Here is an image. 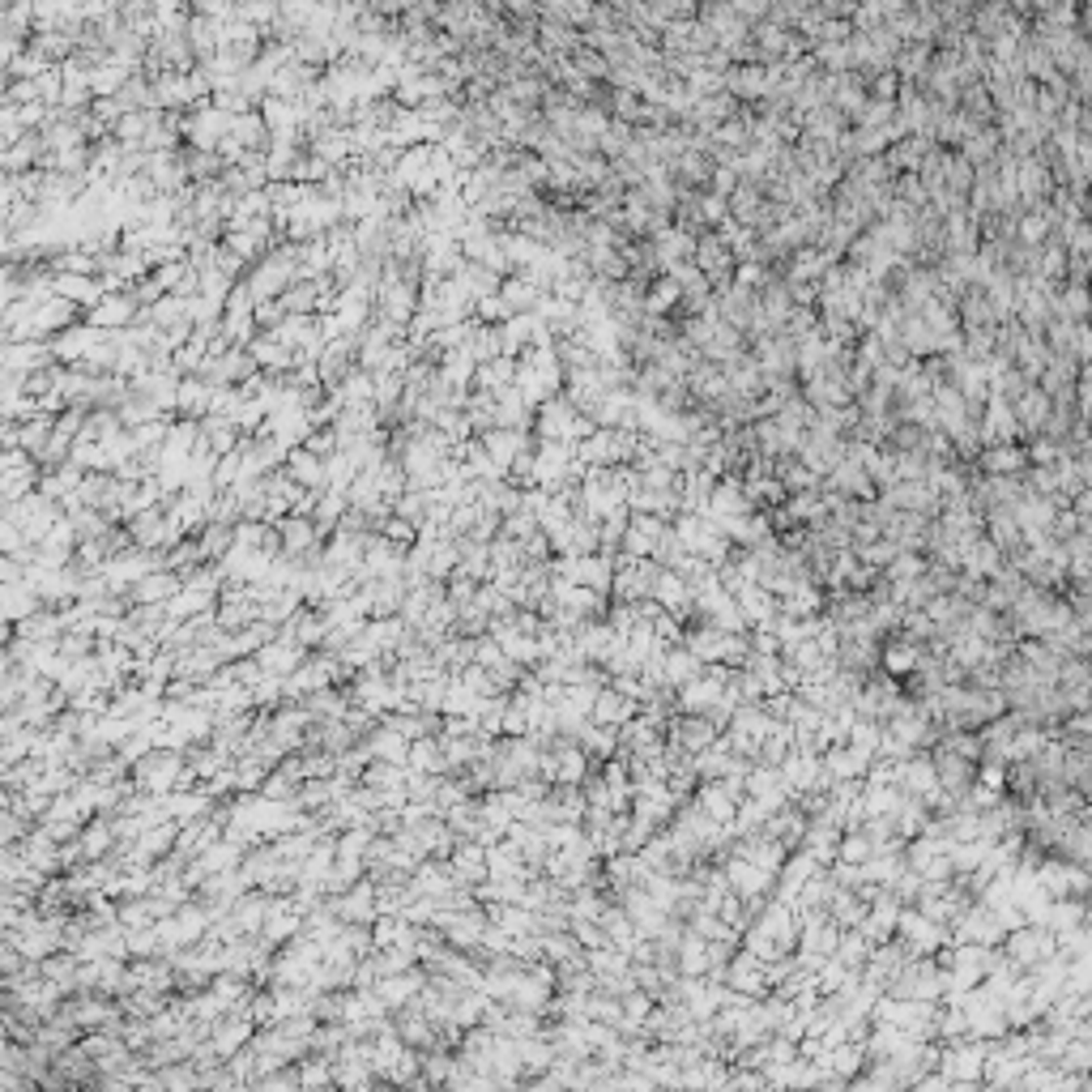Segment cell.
Segmentation results:
<instances>
[{
	"mask_svg": "<svg viewBox=\"0 0 1092 1092\" xmlns=\"http://www.w3.org/2000/svg\"><path fill=\"white\" fill-rule=\"evenodd\" d=\"M640 713V700L636 696H628V691H619L615 683H606L602 691H597V700H593V709H590V718L597 721V725H628L632 718H636Z\"/></svg>",
	"mask_w": 1092,
	"mask_h": 1092,
	"instance_id": "1",
	"label": "cell"
},
{
	"mask_svg": "<svg viewBox=\"0 0 1092 1092\" xmlns=\"http://www.w3.org/2000/svg\"><path fill=\"white\" fill-rule=\"evenodd\" d=\"M184 590V577L171 568H154L146 572L141 581H133V590H128V597H133V606H154V602H171L175 593Z\"/></svg>",
	"mask_w": 1092,
	"mask_h": 1092,
	"instance_id": "2",
	"label": "cell"
},
{
	"mask_svg": "<svg viewBox=\"0 0 1092 1092\" xmlns=\"http://www.w3.org/2000/svg\"><path fill=\"white\" fill-rule=\"evenodd\" d=\"M410 768L431 772V777H444V772H449V751H444V738H436V734L415 738V743H410Z\"/></svg>",
	"mask_w": 1092,
	"mask_h": 1092,
	"instance_id": "3",
	"label": "cell"
},
{
	"mask_svg": "<svg viewBox=\"0 0 1092 1092\" xmlns=\"http://www.w3.org/2000/svg\"><path fill=\"white\" fill-rule=\"evenodd\" d=\"M77 841H81V850H86V858L94 862V858H103V853H111L120 837H115V828H111V815H90L86 824H81Z\"/></svg>",
	"mask_w": 1092,
	"mask_h": 1092,
	"instance_id": "4",
	"label": "cell"
},
{
	"mask_svg": "<svg viewBox=\"0 0 1092 1092\" xmlns=\"http://www.w3.org/2000/svg\"><path fill=\"white\" fill-rule=\"evenodd\" d=\"M1007 952H1012L1016 965H1032V960H1041V956L1054 952V939H1050L1046 931H1032V926H1025V931L1016 926V935H1012V943H1007Z\"/></svg>",
	"mask_w": 1092,
	"mask_h": 1092,
	"instance_id": "5",
	"label": "cell"
},
{
	"mask_svg": "<svg viewBox=\"0 0 1092 1092\" xmlns=\"http://www.w3.org/2000/svg\"><path fill=\"white\" fill-rule=\"evenodd\" d=\"M328 803H337L333 781H328V777H308L295 790V798H290V807H295V811H325Z\"/></svg>",
	"mask_w": 1092,
	"mask_h": 1092,
	"instance_id": "6",
	"label": "cell"
},
{
	"mask_svg": "<svg viewBox=\"0 0 1092 1092\" xmlns=\"http://www.w3.org/2000/svg\"><path fill=\"white\" fill-rule=\"evenodd\" d=\"M368 747H371L375 760H389V764H410V738L397 734V730H389V725H380V730L368 738Z\"/></svg>",
	"mask_w": 1092,
	"mask_h": 1092,
	"instance_id": "7",
	"label": "cell"
},
{
	"mask_svg": "<svg viewBox=\"0 0 1092 1092\" xmlns=\"http://www.w3.org/2000/svg\"><path fill=\"white\" fill-rule=\"evenodd\" d=\"M491 619H496V615H491V610L474 597V602H465L461 610H457L453 636H487V632H491Z\"/></svg>",
	"mask_w": 1092,
	"mask_h": 1092,
	"instance_id": "8",
	"label": "cell"
},
{
	"mask_svg": "<svg viewBox=\"0 0 1092 1092\" xmlns=\"http://www.w3.org/2000/svg\"><path fill=\"white\" fill-rule=\"evenodd\" d=\"M47 772V760L43 756H26L18 760V764L5 768V790H30V785H39Z\"/></svg>",
	"mask_w": 1092,
	"mask_h": 1092,
	"instance_id": "9",
	"label": "cell"
},
{
	"mask_svg": "<svg viewBox=\"0 0 1092 1092\" xmlns=\"http://www.w3.org/2000/svg\"><path fill=\"white\" fill-rule=\"evenodd\" d=\"M295 790H299V781H295V777H286L282 768H269V777H265V785H261L256 794L274 798V803H290V798H295Z\"/></svg>",
	"mask_w": 1092,
	"mask_h": 1092,
	"instance_id": "10",
	"label": "cell"
},
{
	"mask_svg": "<svg viewBox=\"0 0 1092 1092\" xmlns=\"http://www.w3.org/2000/svg\"><path fill=\"white\" fill-rule=\"evenodd\" d=\"M290 478H295L299 487H321V465H316L312 457L295 453V457H290Z\"/></svg>",
	"mask_w": 1092,
	"mask_h": 1092,
	"instance_id": "11",
	"label": "cell"
}]
</instances>
